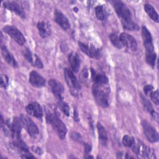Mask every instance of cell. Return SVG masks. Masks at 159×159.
Instances as JSON below:
<instances>
[{
    "label": "cell",
    "instance_id": "obj_1",
    "mask_svg": "<svg viewBox=\"0 0 159 159\" xmlns=\"http://www.w3.org/2000/svg\"><path fill=\"white\" fill-rule=\"evenodd\" d=\"M46 120L52 126L58 137L61 140H63L67 132V128L60 119L55 114L49 112L46 114Z\"/></svg>",
    "mask_w": 159,
    "mask_h": 159
},
{
    "label": "cell",
    "instance_id": "obj_2",
    "mask_svg": "<svg viewBox=\"0 0 159 159\" xmlns=\"http://www.w3.org/2000/svg\"><path fill=\"white\" fill-rule=\"evenodd\" d=\"M106 85H98L94 84L92 88L93 94L96 102L102 107H107L109 106L108 93L109 88Z\"/></svg>",
    "mask_w": 159,
    "mask_h": 159
},
{
    "label": "cell",
    "instance_id": "obj_3",
    "mask_svg": "<svg viewBox=\"0 0 159 159\" xmlns=\"http://www.w3.org/2000/svg\"><path fill=\"white\" fill-rule=\"evenodd\" d=\"M133 152L136 155H140L143 158H155L156 156L155 152L152 148L146 146L143 143L139 140H135L134 144L131 147Z\"/></svg>",
    "mask_w": 159,
    "mask_h": 159
},
{
    "label": "cell",
    "instance_id": "obj_4",
    "mask_svg": "<svg viewBox=\"0 0 159 159\" xmlns=\"http://www.w3.org/2000/svg\"><path fill=\"white\" fill-rule=\"evenodd\" d=\"M63 73L65 81L71 90V93L73 95L78 94L80 89V86L73 72L68 68H65Z\"/></svg>",
    "mask_w": 159,
    "mask_h": 159
},
{
    "label": "cell",
    "instance_id": "obj_5",
    "mask_svg": "<svg viewBox=\"0 0 159 159\" xmlns=\"http://www.w3.org/2000/svg\"><path fill=\"white\" fill-rule=\"evenodd\" d=\"M23 127L28 134L32 137H36L39 134V129L35 123L27 116L22 114L20 116Z\"/></svg>",
    "mask_w": 159,
    "mask_h": 159
},
{
    "label": "cell",
    "instance_id": "obj_6",
    "mask_svg": "<svg viewBox=\"0 0 159 159\" xmlns=\"http://www.w3.org/2000/svg\"><path fill=\"white\" fill-rule=\"evenodd\" d=\"M3 30L12 37L19 45H23L25 42V39L22 32L16 27L12 25H6L3 27Z\"/></svg>",
    "mask_w": 159,
    "mask_h": 159
},
{
    "label": "cell",
    "instance_id": "obj_7",
    "mask_svg": "<svg viewBox=\"0 0 159 159\" xmlns=\"http://www.w3.org/2000/svg\"><path fill=\"white\" fill-rule=\"evenodd\" d=\"M112 5L118 16L122 20L132 19V14L129 8L121 1H112Z\"/></svg>",
    "mask_w": 159,
    "mask_h": 159
},
{
    "label": "cell",
    "instance_id": "obj_8",
    "mask_svg": "<svg viewBox=\"0 0 159 159\" xmlns=\"http://www.w3.org/2000/svg\"><path fill=\"white\" fill-rule=\"evenodd\" d=\"M119 39L123 46L132 52L137 51L138 48L137 41L131 35L125 32L121 33L119 36Z\"/></svg>",
    "mask_w": 159,
    "mask_h": 159
},
{
    "label": "cell",
    "instance_id": "obj_9",
    "mask_svg": "<svg viewBox=\"0 0 159 159\" xmlns=\"http://www.w3.org/2000/svg\"><path fill=\"white\" fill-rule=\"evenodd\" d=\"M143 130L147 140L150 142L155 143L158 141V134L156 130L147 121L143 120L142 122Z\"/></svg>",
    "mask_w": 159,
    "mask_h": 159
},
{
    "label": "cell",
    "instance_id": "obj_10",
    "mask_svg": "<svg viewBox=\"0 0 159 159\" xmlns=\"http://www.w3.org/2000/svg\"><path fill=\"white\" fill-rule=\"evenodd\" d=\"M78 45L81 50L86 54L88 57L93 58H99L101 56V52L99 48L93 45L79 42Z\"/></svg>",
    "mask_w": 159,
    "mask_h": 159
},
{
    "label": "cell",
    "instance_id": "obj_11",
    "mask_svg": "<svg viewBox=\"0 0 159 159\" xmlns=\"http://www.w3.org/2000/svg\"><path fill=\"white\" fill-rule=\"evenodd\" d=\"M142 37L146 52H154V47L152 42V35L150 32L145 26L142 27Z\"/></svg>",
    "mask_w": 159,
    "mask_h": 159
},
{
    "label": "cell",
    "instance_id": "obj_12",
    "mask_svg": "<svg viewBox=\"0 0 159 159\" xmlns=\"http://www.w3.org/2000/svg\"><path fill=\"white\" fill-rule=\"evenodd\" d=\"M48 85L55 97L60 101L63 99V93L64 88L61 83L55 79H51L48 81Z\"/></svg>",
    "mask_w": 159,
    "mask_h": 159
},
{
    "label": "cell",
    "instance_id": "obj_13",
    "mask_svg": "<svg viewBox=\"0 0 159 159\" xmlns=\"http://www.w3.org/2000/svg\"><path fill=\"white\" fill-rule=\"evenodd\" d=\"M5 8L15 12L17 15L22 18H25V13L23 8L17 2L15 1H5L3 2Z\"/></svg>",
    "mask_w": 159,
    "mask_h": 159
},
{
    "label": "cell",
    "instance_id": "obj_14",
    "mask_svg": "<svg viewBox=\"0 0 159 159\" xmlns=\"http://www.w3.org/2000/svg\"><path fill=\"white\" fill-rule=\"evenodd\" d=\"M25 109L29 114L35 117L41 119L43 116L42 109L40 105L36 102H32L29 103Z\"/></svg>",
    "mask_w": 159,
    "mask_h": 159
},
{
    "label": "cell",
    "instance_id": "obj_15",
    "mask_svg": "<svg viewBox=\"0 0 159 159\" xmlns=\"http://www.w3.org/2000/svg\"><path fill=\"white\" fill-rule=\"evenodd\" d=\"M54 20L64 30H67L70 27V24L67 17L58 10H55L54 12Z\"/></svg>",
    "mask_w": 159,
    "mask_h": 159
},
{
    "label": "cell",
    "instance_id": "obj_16",
    "mask_svg": "<svg viewBox=\"0 0 159 159\" xmlns=\"http://www.w3.org/2000/svg\"><path fill=\"white\" fill-rule=\"evenodd\" d=\"M23 127L22 122L20 117H16L12 122V138L14 139H21L20 133Z\"/></svg>",
    "mask_w": 159,
    "mask_h": 159
},
{
    "label": "cell",
    "instance_id": "obj_17",
    "mask_svg": "<svg viewBox=\"0 0 159 159\" xmlns=\"http://www.w3.org/2000/svg\"><path fill=\"white\" fill-rule=\"evenodd\" d=\"M29 82L34 87L40 88L45 85V79L37 71H32L29 74Z\"/></svg>",
    "mask_w": 159,
    "mask_h": 159
},
{
    "label": "cell",
    "instance_id": "obj_18",
    "mask_svg": "<svg viewBox=\"0 0 159 159\" xmlns=\"http://www.w3.org/2000/svg\"><path fill=\"white\" fill-rule=\"evenodd\" d=\"M91 76L95 84L102 86L108 84V78L104 73L96 72L93 69H91Z\"/></svg>",
    "mask_w": 159,
    "mask_h": 159
},
{
    "label": "cell",
    "instance_id": "obj_19",
    "mask_svg": "<svg viewBox=\"0 0 159 159\" xmlns=\"http://www.w3.org/2000/svg\"><path fill=\"white\" fill-rule=\"evenodd\" d=\"M40 35L42 38H46L50 35L52 28L50 24L47 21H40L37 25Z\"/></svg>",
    "mask_w": 159,
    "mask_h": 159
},
{
    "label": "cell",
    "instance_id": "obj_20",
    "mask_svg": "<svg viewBox=\"0 0 159 159\" xmlns=\"http://www.w3.org/2000/svg\"><path fill=\"white\" fill-rule=\"evenodd\" d=\"M68 61L73 71L75 73L78 72L81 63L80 58L78 54L75 52H71L68 55Z\"/></svg>",
    "mask_w": 159,
    "mask_h": 159
},
{
    "label": "cell",
    "instance_id": "obj_21",
    "mask_svg": "<svg viewBox=\"0 0 159 159\" xmlns=\"http://www.w3.org/2000/svg\"><path fill=\"white\" fill-rule=\"evenodd\" d=\"M1 54L4 59L6 61V62L11 66L13 67L17 66V63L13 57V55L9 52L6 46L2 45L1 47Z\"/></svg>",
    "mask_w": 159,
    "mask_h": 159
},
{
    "label": "cell",
    "instance_id": "obj_22",
    "mask_svg": "<svg viewBox=\"0 0 159 159\" xmlns=\"http://www.w3.org/2000/svg\"><path fill=\"white\" fill-rule=\"evenodd\" d=\"M97 129H98V132L99 134V142L102 145L106 146L107 143V140H108L107 134L106 130V129L99 122H98L97 124Z\"/></svg>",
    "mask_w": 159,
    "mask_h": 159
},
{
    "label": "cell",
    "instance_id": "obj_23",
    "mask_svg": "<svg viewBox=\"0 0 159 159\" xmlns=\"http://www.w3.org/2000/svg\"><path fill=\"white\" fill-rule=\"evenodd\" d=\"M122 27L124 29L130 31H137L139 30V25L134 22L132 19L121 20Z\"/></svg>",
    "mask_w": 159,
    "mask_h": 159
},
{
    "label": "cell",
    "instance_id": "obj_24",
    "mask_svg": "<svg viewBox=\"0 0 159 159\" xmlns=\"http://www.w3.org/2000/svg\"><path fill=\"white\" fill-rule=\"evenodd\" d=\"M144 9L145 12L147 14L150 16V17L153 20L157 22H158V13L156 12L154 7L149 4H146L144 6Z\"/></svg>",
    "mask_w": 159,
    "mask_h": 159
},
{
    "label": "cell",
    "instance_id": "obj_25",
    "mask_svg": "<svg viewBox=\"0 0 159 159\" xmlns=\"http://www.w3.org/2000/svg\"><path fill=\"white\" fill-rule=\"evenodd\" d=\"M95 14L97 18L100 20H104L107 16V12L104 6L99 5L95 7Z\"/></svg>",
    "mask_w": 159,
    "mask_h": 159
},
{
    "label": "cell",
    "instance_id": "obj_26",
    "mask_svg": "<svg viewBox=\"0 0 159 159\" xmlns=\"http://www.w3.org/2000/svg\"><path fill=\"white\" fill-rule=\"evenodd\" d=\"M156 53L155 52H146L145 59L147 63L152 66H154L155 64V60H156Z\"/></svg>",
    "mask_w": 159,
    "mask_h": 159
},
{
    "label": "cell",
    "instance_id": "obj_27",
    "mask_svg": "<svg viewBox=\"0 0 159 159\" xmlns=\"http://www.w3.org/2000/svg\"><path fill=\"white\" fill-rule=\"evenodd\" d=\"M109 38L114 46L118 48H121L122 47V45L120 41L119 37H118V35L116 34H110Z\"/></svg>",
    "mask_w": 159,
    "mask_h": 159
},
{
    "label": "cell",
    "instance_id": "obj_28",
    "mask_svg": "<svg viewBox=\"0 0 159 159\" xmlns=\"http://www.w3.org/2000/svg\"><path fill=\"white\" fill-rule=\"evenodd\" d=\"M140 97H141L142 102V104L143 105V107H144L145 109L147 110L151 114L154 111V109H153V107H152L151 103L149 102V101L144 96L141 94Z\"/></svg>",
    "mask_w": 159,
    "mask_h": 159
},
{
    "label": "cell",
    "instance_id": "obj_29",
    "mask_svg": "<svg viewBox=\"0 0 159 159\" xmlns=\"http://www.w3.org/2000/svg\"><path fill=\"white\" fill-rule=\"evenodd\" d=\"M135 141V139L134 137L127 135H124L122 138V143L124 144V145L127 147H132L134 144Z\"/></svg>",
    "mask_w": 159,
    "mask_h": 159
},
{
    "label": "cell",
    "instance_id": "obj_30",
    "mask_svg": "<svg viewBox=\"0 0 159 159\" xmlns=\"http://www.w3.org/2000/svg\"><path fill=\"white\" fill-rule=\"evenodd\" d=\"M22 54H23L24 57H25V58L29 62H30V63L32 64V63L34 61V58H35V54H33L30 52V50L27 48H25L24 49V50L22 52Z\"/></svg>",
    "mask_w": 159,
    "mask_h": 159
},
{
    "label": "cell",
    "instance_id": "obj_31",
    "mask_svg": "<svg viewBox=\"0 0 159 159\" xmlns=\"http://www.w3.org/2000/svg\"><path fill=\"white\" fill-rule=\"evenodd\" d=\"M58 106L65 115H66V116H70V107L66 102H63L62 100L60 101L58 103Z\"/></svg>",
    "mask_w": 159,
    "mask_h": 159
},
{
    "label": "cell",
    "instance_id": "obj_32",
    "mask_svg": "<svg viewBox=\"0 0 159 159\" xmlns=\"http://www.w3.org/2000/svg\"><path fill=\"white\" fill-rule=\"evenodd\" d=\"M150 97L153 103H155L156 105L158 104L159 99H158V89H157L155 91H153L151 93V94H150Z\"/></svg>",
    "mask_w": 159,
    "mask_h": 159
},
{
    "label": "cell",
    "instance_id": "obj_33",
    "mask_svg": "<svg viewBox=\"0 0 159 159\" xmlns=\"http://www.w3.org/2000/svg\"><path fill=\"white\" fill-rule=\"evenodd\" d=\"M9 83V78L5 75H1V87L6 88Z\"/></svg>",
    "mask_w": 159,
    "mask_h": 159
},
{
    "label": "cell",
    "instance_id": "obj_34",
    "mask_svg": "<svg viewBox=\"0 0 159 159\" xmlns=\"http://www.w3.org/2000/svg\"><path fill=\"white\" fill-rule=\"evenodd\" d=\"M32 65L33 66H35L39 68H42L43 65V63L41 61V60L40 59V58L35 55V58H34V62L32 63Z\"/></svg>",
    "mask_w": 159,
    "mask_h": 159
},
{
    "label": "cell",
    "instance_id": "obj_35",
    "mask_svg": "<svg viewBox=\"0 0 159 159\" xmlns=\"http://www.w3.org/2000/svg\"><path fill=\"white\" fill-rule=\"evenodd\" d=\"M153 87L150 84L145 85L143 87V91L146 96H150V94L153 91Z\"/></svg>",
    "mask_w": 159,
    "mask_h": 159
},
{
    "label": "cell",
    "instance_id": "obj_36",
    "mask_svg": "<svg viewBox=\"0 0 159 159\" xmlns=\"http://www.w3.org/2000/svg\"><path fill=\"white\" fill-rule=\"evenodd\" d=\"M31 149H32V150L34 152H35V153H37V154H38V155H42V153H43L42 150L40 147H39L33 146V147H31Z\"/></svg>",
    "mask_w": 159,
    "mask_h": 159
},
{
    "label": "cell",
    "instance_id": "obj_37",
    "mask_svg": "<svg viewBox=\"0 0 159 159\" xmlns=\"http://www.w3.org/2000/svg\"><path fill=\"white\" fill-rule=\"evenodd\" d=\"M71 137L73 139L75 140H78V141H80L81 140V135L79 134H77V133H73L71 135Z\"/></svg>",
    "mask_w": 159,
    "mask_h": 159
},
{
    "label": "cell",
    "instance_id": "obj_38",
    "mask_svg": "<svg viewBox=\"0 0 159 159\" xmlns=\"http://www.w3.org/2000/svg\"><path fill=\"white\" fill-rule=\"evenodd\" d=\"M84 151H85V152L86 153H89L91 151V146L89 145L88 143H84Z\"/></svg>",
    "mask_w": 159,
    "mask_h": 159
},
{
    "label": "cell",
    "instance_id": "obj_39",
    "mask_svg": "<svg viewBox=\"0 0 159 159\" xmlns=\"http://www.w3.org/2000/svg\"><path fill=\"white\" fill-rule=\"evenodd\" d=\"M73 117H74V120H76V121H77V122L79 120L78 112H77V111H76V109H74V115H73Z\"/></svg>",
    "mask_w": 159,
    "mask_h": 159
}]
</instances>
